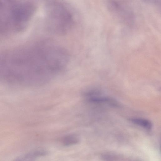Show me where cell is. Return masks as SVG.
I'll return each instance as SVG.
<instances>
[{
    "mask_svg": "<svg viewBox=\"0 0 161 161\" xmlns=\"http://www.w3.org/2000/svg\"><path fill=\"white\" fill-rule=\"evenodd\" d=\"M66 5L58 1L46 3V23L49 31L59 35L69 33L74 25L72 12Z\"/></svg>",
    "mask_w": 161,
    "mask_h": 161,
    "instance_id": "obj_1",
    "label": "cell"
},
{
    "mask_svg": "<svg viewBox=\"0 0 161 161\" xmlns=\"http://www.w3.org/2000/svg\"><path fill=\"white\" fill-rule=\"evenodd\" d=\"M13 28L12 11L6 1H0V41L11 35Z\"/></svg>",
    "mask_w": 161,
    "mask_h": 161,
    "instance_id": "obj_2",
    "label": "cell"
},
{
    "mask_svg": "<svg viewBox=\"0 0 161 161\" xmlns=\"http://www.w3.org/2000/svg\"><path fill=\"white\" fill-rule=\"evenodd\" d=\"M96 92L90 91L86 92L85 97L87 101L94 103H106L115 107L119 106V103L116 100L109 97H99Z\"/></svg>",
    "mask_w": 161,
    "mask_h": 161,
    "instance_id": "obj_3",
    "label": "cell"
},
{
    "mask_svg": "<svg viewBox=\"0 0 161 161\" xmlns=\"http://www.w3.org/2000/svg\"><path fill=\"white\" fill-rule=\"evenodd\" d=\"M129 120L133 123L147 130H151L153 125L151 121L148 120L141 118H132Z\"/></svg>",
    "mask_w": 161,
    "mask_h": 161,
    "instance_id": "obj_4",
    "label": "cell"
},
{
    "mask_svg": "<svg viewBox=\"0 0 161 161\" xmlns=\"http://www.w3.org/2000/svg\"><path fill=\"white\" fill-rule=\"evenodd\" d=\"M79 140L74 135H69L64 137L62 140V143L65 146H71L77 144Z\"/></svg>",
    "mask_w": 161,
    "mask_h": 161,
    "instance_id": "obj_5",
    "label": "cell"
}]
</instances>
